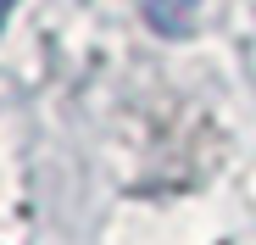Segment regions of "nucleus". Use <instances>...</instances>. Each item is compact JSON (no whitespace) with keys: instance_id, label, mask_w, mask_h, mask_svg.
Listing matches in <instances>:
<instances>
[{"instance_id":"nucleus-1","label":"nucleus","mask_w":256,"mask_h":245,"mask_svg":"<svg viewBox=\"0 0 256 245\" xmlns=\"http://www.w3.org/2000/svg\"><path fill=\"white\" fill-rule=\"evenodd\" d=\"M140 6H145V22L167 39L190 34V22H195V0H140Z\"/></svg>"},{"instance_id":"nucleus-2","label":"nucleus","mask_w":256,"mask_h":245,"mask_svg":"<svg viewBox=\"0 0 256 245\" xmlns=\"http://www.w3.org/2000/svg\"><path fill=\"white\" fill-rule=\"evenodd\" d=\"M12 6H17V0H0V22H6V17H12Z\"/></svg>"}]
</instances>
